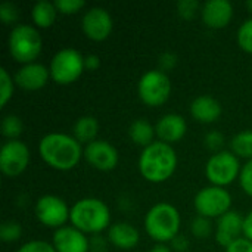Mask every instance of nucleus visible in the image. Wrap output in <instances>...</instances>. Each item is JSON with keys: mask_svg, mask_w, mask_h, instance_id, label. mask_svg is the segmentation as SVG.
I'll return each mask as SVG.
<instances>
[{"mask_svg": "<svg viewBox=\"0 0 252 252\" xmlns=\"http://www.w3.org/2000/svg\"><path fill=\"white\" fill-rule=\"evenodd\" d=\"M72 226L83 233H100L109 226L111 213L108 205L97 198H84L77 201L69 214Z\"/></svg>", "mask_w": 252, "mask_h": 252, "instance_id": "nucleus-3", "label": "nucleus"}, {"mask_svg": "<svg viewBox=\"0 0 252 252\" xmlns=\"http://www.w3.org/2000/svg\"><path fill=\"white\" fill-rule=\"evenodd\" d=\"M18 9L13 3L6 1L0 6V19L4 24H12L18 19Z\"/></svg>", "mask_w": 252, "mask_h": 252, "instance_id": "nucleus-34", "label": "nucleus"}, {"mask_svg": "<svg viewBox=\"0 0 252 252\" xmlns=\"http://www.w3.org/2000/svg\"><path fill=\"white\" fill-rule=\"evenodd\" d=\"M201 7L198 0H180L177 3V12L183 19H192Z\"/></svg>", "mask_w": 252, "mask_h": 252, "instance_id": "nucleus-31", "label": "nucleus"}, {"mask_svg": "<svg viewBox=\"0 0 252 252\" xmlns=\"http://www.w3.org/2000/svg\"><path fill=\"white\" fill-rule=\"evenodd\" d=\"M30 162L28 146L21 140H7L0 149V170L7 177L22 174Z\"/></svg>", "mask_w": 252, "mask_h": 252, "instance_id": "nucleus-11", "label": "nucleus"}, {"mask_svg": "<svg viewBox=\"0 0 252 252\" xmlns=\"http://www.w3.org/2000/svg\"><path fill=\"white\" fill-rule=\"evenodd\" d=\"M180 214L177 208L167 202H159L154 205L145 217V230L151 239L164 244L171 242L179 236L180 230Z\"/></svg>", "mask_w": 252, "mask_h": 252, "instance_id": "nucleus-4", "label": "nucleus"}, {"mask_svg": "<svg viewBox=\"0 0 252 252\" xmlns=\"http://www.w3.org/2000/svg\"><path fill=\"white\" fill-rule=\"evenodd\" d=\"M177 168V155L171 145L154 142L143 148L139 158V171L151 183H162L168 180Z\"/></svg>", "mask_w": 252, "mask_h": 252, "instance_id": "nucleus-2", "label": "nucleus"}, {"mask_svg": "<svg viewBox=\"0 0 252 252\" xmlns=\"http://www.w3.org/2000/svg\"><path fill=\"white\" fill-rule=\"evenodd\" d=\"M38 154L49 167L59 171H68L78 165L84 151L74 136L65 133H49L41 137L38 143Z\"/></svg>", "mask_w": 252, "mask_h": 252, "instance_id": "nucleus-1", "label": "nucleus"}, {"mask_svg": "<svg viewBox=\"0 0 252 252\" xmlns=\"http://www.w3.org/2000/svg\"><path fill=\"white\" fill-rule=\"evenodd\" d=\"M108 241L115 248L128 251V250H133L137 247V244L140 241V235L134 226H131L130 223H126V221H121V223H115L109 227Z\"/></svg>", "mask_w": 252, "mask_h": 252, "instance_id": "nucleus-19", "label": "nucleus"}, {"mask_svg": "<svg viewBox=\"0 0 252 252\" xmlns=\"http://www.w3.org/2000/svg\"><path fill=\"white\" fill-rule=\"evenodd\" d=\"M86 161L99 171H111L118 165V151L106 140H94L84 148Z\"/></svg>", "mask_w": 252, "mask_h": 252, "instance_id": "nucleus-13", "label": "nucleus"}, {"mask_svg": "<svg viewBox=\"0 0 252 252\" xmlns=\"http://www.w3.org/2000/svg\"><path fill=\"white\" fill-rule=\"evenodd\" d=\"M241 174V164L238 157L233 152L221 151L207 161L205 165V176L211 186L224 188L236 180Z\"/></svg>", "mask_w": 252, "mask_h": 252, "instance_id": "nucleus-8", "label": "nucleus"}, {"mask_svg": "<svg viewBox=\"0 0 252 252\" xmlns=\"http://www.w3.org/2000/svg\"><path fill=\"white\" fill-rule=\"evenodd\" d=\"M22 236V226L16 221H4L0 227V239L3 242H15Z\"/></svg>", "mask_w": 252, "mask_h": 252, "instance_id": "nucleus-27", "label": "nucleus"}, {"mask_svg": "<svg viewBox=\"0 0 252 252\" xmlns=\"http://www.w3.org/2000/svg\"><path fill=\"white\" fill-rule=\"evenodd\" d=\"M53 247L56 252H89L90 241L74 226H63L55 232Z\"/></svg>", "mask_w": 252, "mask_h": 252, "instance_id": "nucleus-15", "label": "nucleus"}, {"mask_svg": "<svg viewBox=\"0 0 252 252\" xmlns=\"http://www.w3.org/2000/svg\"><path fill=\"white\" fill-rule=\"evenodd\" d=\"M202 21L208 28L221 30L233 18V6L229 0H208L201 9Z\"/></svg>", "mask_w": 252, "mask_h": 252, "instance_id": "nucleus-16", "label": "nucleus"}, {"mask_svg": "<svg viewBox=\"0 0 252 252\" xmlns=\"http://www.w3.org/2000/svg\"><path fill=\"white\" fill-rule=\"evenodd\" d=\"M171 244H173V248L177 252H185L189 248V241H188L186 236H183V235L176 236V238L171 241Z\"/></svg>", "mask_w": 252, "mask_h": 252, "instance_id": "nucleus-38", "label": "nucleus"}, {"mask_svg": "<svg viewBox=\"0 0 252 252\" xmlns=\"http://www.w3.org/2000/svg\"><path fill=\"white\" fill-rule=\"evenodd\" d=\"M247 7H248V9H250V10L252 12V0H251V1H248V3H247Z\"/></svg>", "mask_w": 252, "mask_h": 252, "instance_id": "nucleus-42", "label": "nucleus"}, {"mask_svg": "<svg viewBox=\"0 0 252 252\" xmlns=\"http://www.w3.org/2000/svg\"><path fill=\"white\" fill-rule=\"evenodd\" d=\"M7 47L10 56L16 62L27 65L35 62V59L41 52L43 41L35 27L28 24H21L10 31L7 38Z\"/></svg>", "mask_w": 252, "mask_h": 252, "instance_id": "nucleus-5", "label": "nucleus"}, {"mask_svg": "<svg viewBox=\"0 0 252 252\" xmlns=\"http://www.w3.org/2000/svg\"><path fill=\"white\" fill-rule=\"evenodd\" d=\"M244 235V217L236 211H229L221 216L216 227V241L223 248L238 241Z\"/></svg>", "mask_w": 252, "mask_h": 252, "instance_id": "nucleus-17", "label": "nucleus"}, {"mask_svg": "<svg viewBox=\"0 0 252 252\" xmlns=\"http://www.w3.org/2000/svg\"><path fill=\"white\" fill-rule=\"evenodd\" d=\"M49 78H50V71L43 63L38 62L22 65L13 77L15 84L27 92H35L43 89L47 84Z\"/></svg>", "mask_w": 252, "mask_h": 252, "instance_id": "nucleus-14", "label": "nucleus"}, {"mask_svg": "<svg viewBox=\"0 0 252 252\" xmlns=\"http://www.w3.org/2000/svg\"><path fill=\"white\" fill-rule=\"evenodd\" d=\"M128 136L136 145L148 148L149 145L154 143V137L157 136V131H155V127L148 120L140 118L131 123L128 128Z\"/></svg>", "mask_w": 252, "mask_h": 252, "instance_id": "nucleus-22", "label": "nucleus"}, {"mask_svg": "<svg viewBox=\"0 0 252 252\" xmlns=\"http://www.w3.org/2000/svg\"><path fill=\"white\" fill-rule=\"evenodd\" d=\"M112 27H114L112 16L103 7L89 9L81 19L83 32L87 35V38H90L93 41L106 40L112 31Z\"/></svg>", "mask_w": 252, "mask_h": 252, "instance_id": "nucleus-12", "label": "nucleus"}, {"mask_svg": "<svg viewBox=\"0 0 252 252\" xmlns=\"http://www.w3.org/2000/svg\"><path fill=\"white\" fill-rule=\"evenodd\" d=\"M195 210L198 216L207 219H220L230 211L232 196L224 188L208 186L201 189L193 199Z\"/></svg>", "mask_w": 252, "mask_h": 252, "instance_id": "nucleus-9", "label": "nucleus"}, {"mask_svg": "<svg viewBox=\"0 0 252 252\" xmlns=\"http://www.w3.org/2000/svg\"><path fill=\"white\" fill-rule=\"evenodd\" d=\"M53 3H55L58 12L63 13V15H74V13L80 12L86 4L83 0H56Z\"/></svg>", "mask_w": 252, "mask_h": 252, "instance_id": "nucleus-30", "label": "nucleus"}, {"mask_svg": "<svg viewBox=\"0 0 252 252\" xmlns=\"http://www.w3.org/2000/svg\"><path fill=\"white\" fill-rule=\"evenodd\" d=\"M99 133V123L92 115H84L78 118L74 124V137L83 145H89L96 140V136Z\"/></svg>", "mask_w": 252, "mask_h": 252, "instance_id": "nucleus-23", "label": "nucleus"}, {"mask_svg": "<svg viewBox=\"0 0 252 252\" xmlns=\"http://www.w3.org/2000/svg\"><path fill=\"white\" fill-rule=\"evenodd\" d=\"M239 183H241V188L244 189V192L252 196V159L247 161V164L241 168Z\"/></svg>", "mask_w": 252, "mask_h": 252, "instance_id": "nucleus-32", "label": "nucleus"}, {"mask_svg": "<svg viewBox=\"0 0 252 252\" xmlns=\"http://www.w3.org/2000/svg\"><path fill=\"white\" fill-rule=\"evenodd\" d=\"M16 252H56V250L44 241H31L24 244Z\"/></svg>", "mask_w": 252, "mask_h": 252, "instance_id": "nucleus-33", "label": "nucleus"}, {"mask_svg": "<svg viewBox=\"0 0 252 252\" xmlns=\"http://www.w3.org/2000/svg\"><path fill=\"white\" fill-rule=\"evenodd\" d=\"M84 66L86 69H90V71H94L100 66V59L97 55H87L84 56Z\"/></svg>", "mask_w": 252, "mask_h": 252, "instance_id": "nucleus-39", "label": "nucleus"}, {"mask_svg": "<svg viewBox=\"0 0 252 252\" xmlns=\"http://www.w3.org/2000/svg\"><path fill=\"white\" fill-rule=\"evenodd\" d=\"M192 233L193 236L199 238V239H207L211 232H213V226H211V221L210 219L207 217H202V216H198L193 221H192Z\"/></svg>", "mask_w": 252, "mask_h": 252, "instance_id": "nucleus-29", "label": "nucleus"}, {"mask_svg": "<svg viewBox=\"0 0 252 252\" xmlns=\"http://www.w3.org/2000/svg\"><path fill=\"white\" fill-rule=\"evenodd\" d=\"M226 252H252V242L247 238H239L226 248Z\"/></svg>", "mask_w": 252, "mask_h": 252, "instance_id": "nucleus-36", "label": "nucleus"}, {"mask_svg": "<svg viewBox=\"0 0 252 252\" xmlns=\"http://www.w3.org/2000/svg\"><path fill=\"white\" fill-rule=\"evenodd\" d=\"M149 252H171V250H170L168 247H165V245L159 244V245L154 247V248H152Z\"/></svg>", "mask_w": 252, "mask_h": 252, "instance_id": "nucleus-41", "label": "nucleus"}, {"mask_svg": "<svg viewBox=\"0 0 252 252\" xmlns=\"http://www.w3.org/2000/svg\"><path fill=\"white\" fill-rule=\"evenodd\" d=\"M244 238L252 242V211L244 217Z\"/></svg>", "mask_w": 252, "mask_h": 252, "instance_id": "nucleus-40", "label": "nucleus"}, {"mask_svg": "<svg viewBox=\"0 0 252 252\" xmlns=\"http://www.w3.org/2000/svg\"><path fill=\"white\" fill-rule=\"evenodd\" d=\"M84 69V58L72 47H65L56 52L49 66L52 80L61 86H68L77 81L83 75Z\"/></svg>", "mask_w": 252, "mask_h": 252, "instance_id": "nucleus-6", "label": "nucleus"}, {"mask_svg": "<svg viewBox=\"0 0 252 252\" xmlns=\"http://www.w3.org/2000/svg\"><path fill=\"white\" fill-rule=\"evenodd\" d=\"M13 83H15V80H12L7 69L0 68V105H1V108H4L7 105V102L12 99Z\"/></svg>", "mask_w": 252, "mask_h": 252, "instance_id": "nucleus-26", "label": "nucleus"}, {"mask_svg": "<svg viewBox=\"0 0 252 252\" xmlns=\"http://www.w3.org/2000/svg\"><path fill=\"white\" fill-rule=\"evenodd\" d=\"M58 15V9L55 3L41 0L37 1L31 9V19L37 28H49L55 24Z\"/></svg>", "mask_w": 252, "mask_h": 252, "instance_id": "nucleus-21", "label": "nucleus"}, {"mask_svg": "<svg viewBox=\"0 0 252 252\" xmlns=\"http://www.w3.org/2000/svg\"><path fill=\"white\" fill-rule=\"evenodd\" d=\"M238 43L242 50L252 55V18L247 19L238 30Z\"/></svg>", "mask_w": 252, "mask_h": 252, "instance_id": "nucleus-28", "label": "nucleus"}, {"mask_svg": "<svg viewBox=\"0 0 252 252\" xmlns=\"http://www.w3.org/2000/svg\"><path fill=\"white\" fill-rule=\"evenodd\" d=\"M71 210L68 208L66 202L55 195H44L38 198L35 204V217L37 220L52 229H61L69 220Z\"/></svg>", "mask_w": 252, "mask_h": 252, "instance_id": "nucleus-10", "label": "nucleus"}, {"mask_svg": "<svg viewBox=\"0 0 252 252\" xmlns=\"http://www.w3.org/2000/svg\"><path fill=\"white\" fill-rule=\"evenodd\" d=\"M24 131V123L18 115H6L1 121V134L7 140H18Z\"/></svg>", "mask_w": 252, "mask_h": 252, "instance_id": "nucleus-25", "label": "nucleus"}, {"mask_svg": "<svg viewBox=\"0 0 252 252\" xmlns=\"http://www.w3.org/2000/svg\"><path fill=\"white\" fill-rule=\"evenodd\" d=\"M137 93L140 100L148 106L164 105L171 93V83L168 75L161 69H151L145 72L137 84Z\"/></svg>", "mask_w": 252, "mask_h": 252, "instance_id": "nucleus-7", "label": "nucleus"}, {"mask_svg": "<svg viewBox=\"0 0 252 252\" xmlns=\"http://www.w3.org/2000/svg\"><path fill=\"white\" fill-rule=\"evenodd\" d=\"M232 152L239 158L252 159V130H244L238 133L230 142Z\"/></svg>", "mask_w": 252, "mask_h": 252, "instance_id": "nucleus-24", "label": "nucleus"}, {"mask_svg": "<svg viewBox=\"0 0 252 252\" xmlns=\"http://www.w3.org/2000/svg\"><path fill=\"white\" fill-rule=\"evenodd\" d=\"M155 131H157V136L159 137V142L171 145L185 137L188 131V124L182 115L167 114L157 123Z\"/></svg>", "mask_w": 252, "mask_h": 252, "instance_id": "nucleus-18", "label": "nucleus"}, {"mask_svg": "<svg viewBox=\"0 0 252 252\" xmlns=\"http://www.w3.org/2000/svg\"><path fill=\"white\" fill-rule=\"evenodd\" d=\"M221 105L217 99L211 96H198L190 103V115L198 123L211 124L221 117Z\"/></svg>", "mask_w": 252, "mask_h": 252, "instance_id": "nucleus-20", "label": "nucleus"}, {"mask_svg": "<svg viewBox=\"0 0 252 252\" xmlns=\"http://www.w3.org/2000/svg\"><path fill=\"white\" fill-rule=\"evenodd\" d=\"M224 145V136L220 133V131H210L207 136H205V146L210 149V151H216L217 152H221L220 149L223 148Z\"/></svg>", "mask_w": 252, "mask_h": 252, "instance_id": "nucleus-35", "label": "nucleus"}, {"mask_svg": "<svg viewBox=\"0 0 252 252\" xmlns=\"http://www.w3.org/2000/svg\"><path fill=\"white\" fill-rule=\"evenodd\" d=\"M177 65V56L171 52H165L159 56V66H161V71H170L173 69L174 66Z\"/></svg>", "mask_w": 252, "mask_h": 252, "instance_id": "nucleus-37", "label": "nucleus"}]
</instances>
